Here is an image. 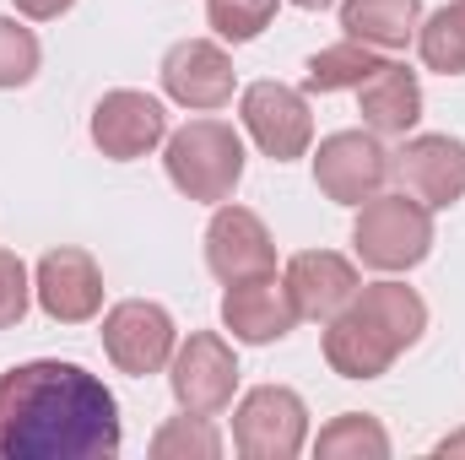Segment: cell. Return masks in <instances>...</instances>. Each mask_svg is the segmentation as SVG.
I'll list each match as a JSON object with an SVG mask.
<instances>
[{
	"instance_id": "obj_22",
	"label": "cell",
	"mask_w": 465,
	"mask_h": 460,
	"mask_svg": "<svg viewBox=\"0 0 465 460\" xmlns=\"http://www.w3.org/2000/svg\"><path fill=\"white\" fill-rule=\"evenodd\" d=\"M314 455H325V460H384L390 455V434H384L379 417H368V412H341L331 428H320Z\"/></svg>"
},
{
	"instance_id": "obj_14",
	"label": "cell",
	"mask_w": 465,
	"mask_h": 460,
	"mask_svg": "<svg viewBox=\"0 0 465 460\" xmlns=\"http://www.w3.org/2000/svg\"><path fill=\"white\" fill-rule=\"evenodd\" d=\"M282 282H287V298H292L298 320H336L357 298V287H362L357 265H351L347 255H336V249H303V255H292L287 271H282Z\"/></svg>"
},
{
	"instance_id": "obj_4",
	"label": "cell",
	"mask_w": 465,
	"mask_h": 460,
	"mask_svg": "<svg viewBox=\"0 0 465 460\" xmlns=\"http://www.w3.org/2000/svg\"><path fill=\"white\" fill-rule=\"evenodd\" d=\"M309 445V406L287 385H260L232 412V450L243 460H292Z\"/></svg>"
},
{
	"instance_id": "obj_10",
	"label": "cell",
	"mask_w": 465,
	"mask_h": 460,
	"mask_svg": "<svg viewBox=\"0 0 465 460\" xmlns=\"http://www.w3.org/2000/svg\"><path fill=\"white\" fill-rule=\"evenodd\" d=\"M390 174L428 212H444V206L465 201V141H455V135H411L401 152H390Z\"/></svg>"
},
{
	"instance_id": "obj_19",
	"label": "cell",
	"mask_w": 465,
	"mask_h": 460,
	"mask_svg": "<svg viewBox=\"0 0 465 460\" xmlns=\"http://www.w3.org/2000/svg\"><path fill=\"white\" fill-rule=\"evenodd\" d=\"M390 342L401 346H417L422 342V331H428V304L406 287V282H368V287H357V298H351Z\"/></svg>"
},
{
	"instance_id": "obj_23",
	"label": "cell",
	"mask_w": 465,
	"mask_h": 460,
	"mask_svg": "<svg viewBox=\"0 0 465 460\" xmlns=\"http://www.w3.org/2000/svg\"><path fill=\"white\" fill-rule=\"evenodd\" d=\"M152 455L157 460H217L223 455V439H217L212 417L184 412V417H173V423H163L152 434Z\"/></svg>"
},
{
	"instance_id": "obj_1",
	"label": "cell",
	"mask_w": 465,
	"mask_h": 460,
	"mask_svg": "<svg viewBox=\"0 0 465 460\" xmlns=\"http://www.w3.org/2000/svg\"><path fill=\"white\" fill-rule=\"evenodd\" d=\"M119 455V401L82 363L33 357L0 374V460Z\"/></svg>"
},
{
	"instance_id": "obj_12",
	"label": "cell",
	"mask_w": 465,
	"mask_h": 460,
	"mask_svg": "<svg viewBox=\"0 0 465 460\" xmlns=\"http://www.w3.org/2000/svg\"><path fill=\"white\" fill-rule=\"evenodd\" d=\"M206 265L217 282H254V276H276V244L265 223L249 206H217L212 228H206Z\"/></svg>"
},
{
	"instance_id": "obj_21",
	"label": "cell",
	"mask_w": 465,
	"mask_h": 460,
	"mask_svg": "<svg viewBox=\"0 0 465 460\" xmlns=\"http://www.w3.org/2000/svg\"><path fill=\"white\" fill-rule=\"evenodd\" d=\"M417 49L422 65L439 76H465V5H439L422 27H417Z\"/></svg>"
},
{
	"instance_id": "obj_30",
	"label": "cell",
	"mask_w": 465,
	"mask_h": 460,
	"mask_svg": "<svg viewBox=\"0 0 465 460\" xmlns=\"http://www.w3.org/2000/svg\"><path fill=\"white\" fill-rule=\"evenodd\" d=\"M460 5H465V0H460Z\"/></svg>"
},
{
	"instance_id": "obj_6",
	"label": "cell",
	"mask_w": 465,
	"mask_h": 460,
	"mask_svg": "<svg viewBox=\"0 0 465 460\" xmlns=\"http://www.w3.org/2000/svg\"><path fill=\"white\" fill-rule=\"evenodd\" d=\"M168 385H173V401L179 412H195V417H217L232 406V390H238V357L217 331H195L184 346H173V363H168Z\"/></svg>"
},
{
	"instance_id": "obj_17",
	"label": "cell",
	"mask_w": 465,
	"mask_h": 460,
	"mask_svg": "<svg viewBox=\"0 0 465 460\" xmlns=\"http://www.w3.org/2000/svg\"><path fill=\"white\" fill-rule=\"evenodd\" d=\"M357 115H362V125H368L373 135H406V130L422 119V82H417L406 65L384 60V65L357 87Z\"/></svg>"
},
{
	"instance_id": "obj_5",
	"label": "cell",
	"mask_w": 465,
	"mask_h": 460,
	"mask_svg": "<svg viewBox=\"0 0 465 460\" xmlns=\"http://www.w3.org/2000/svg\"><path fill=\"white\" fill-rule=\"evenodd\" d=\"M173 346H179L173 315L163 304H152V298H124V304H114L104 315V352L130 379L163 374L173 363Z\"/></svg>"
},
{
	"instance_id": "obj_25",
	"label": "cell",
	"mask_w": 465,
	"mask_h": 460,
	"mask_svg": "<svg viewBox=\"0 0 465 460\" xmlns=\"http://www.w3.org/2000/svg\"><path fill=\"white\" fill-rule=\"evenodd\" d=\"M38 60H44V49H38L33 27H22L16 16H0V87H27L38 76Z\"/></svg>"
},
{
	"instance_id": "obj_9",
	"label": "cell",
	"mask_w": 465,
	"mask_h": 460,
	"mask_svg": "<svg viewBox=\"0 0 465 460\" xmlns=\"http://www.w3.org/2000/svg\"><path fill=\"white\" fill-rule=\"evenodd\" d=\"M168 141V109L152 98V93H135V87H114L98 98L93 109V146L114 163H135L146 152H157Z\"/></svg>"
},
{
	"instance_id": "obj_29",
	"label": "cell",
	"mask_w": 465,
	"mask_h": 460,
	"mask_svg": "<svg viewBox=\"0 0 465 460\" xmlns=\"http://www.w3.org/2000/svg\"><path fill=\"white\" fill-rule=\"evenodd\" d=\"M292 5H303V11H325L331 0H292Z\"/></svg>"
},
{
	"instance_id": "obj_7",
	"label": "cell",
	"mask_w": 465,
	"mask_h": 460,
	"mask_svg": "<svg viewBox=\"0 0 465 460\" xmlns=\"http://www.w3.org/2000/svg\"><path fill=\"white\" fill-rule=\"evenodd\" d=\"M390 179V152L379 146L373 130H336L314 152V185L336 206H362L384 190Z\"/></svg>"
},
{
	"instance_id": "obj_2",
	"label": "cell",
	"mask_w": 465,
	"mask_h": 460,
	"mask_svg": "<svg viewBox=\"0 0 465 460\" xmlns=\"http://www.w3.org/2000/svg\"><path fill=\"white\" fill-rule=\"evenodd\" d=\"M163 168H168V179H173L179 195L223 206V201H232V190L243 179V141L223 119H190L184 130L168 135Z\"/></svg>"
},
{
	"instance_id": "obj_28",
	"label": "cell",
	"mask_w": 465,
	"mask_h": 460,
	"mask_svg": "<svg viewBox=\"0 0 465 460\" xmlns=\"http://www.w3.org/2000/svg\"><path fill=\"white\" fill-rule=\"evenodd\" d=\"M460 455H465V428H460V434H450V439L439 445V460H460Z\"/></svg>"
},
{
	"instance_id": "obj_3",
	"label": "cell",
	"mask_w": 465,
	"mask_h": 460,
	"mask_svg": "<svg viewBox=\"0 0 465 460\" xmlns=\"http://www.w3.org/2000/svg\"><path fill=\"white\" fill-rule=\"evenodd\" d=\"M351 249H357V260L362 265H373V271H411V265H422L428 260V249H433V212L417 201V195H373V201H362V212H357V228H351Z\"/></svg>"
},
{
	"instance_id": "obj_15",
	"label": "cell",
	"mask_w": 465,
	"mask_h": 460,
	"mask_svg": "<svg viewBox=\"0 0 465 460\" xmlns=\"http://www.w3.org/2000/svg\"><path fill=\"white\" fill-rule=\"evenodd\" d=\"M223 325L232 331V342L243 346H271L298 325V309L287 298V282L276 276H254V282H232L223 293Z\"/></svg>"
},
{
	"instance_id": "obj_13",
	"label": "cell",
	"mask_w": 465,
	"mask_h": 460,
	"mask_svg": "<svg viewBox=\"0 0 465 460\" xmlns=\"http://www.w3.org/2000/svg\"><path fill=\"white\" fill-rule=\"evenodd\" d=\"M163 93L195 115H212L232 104V60L212 38H179L163 55Z\"/></svg>"
},
{
	"instance_id": "obj_27",
	"label": "cell",
	"mask_w": 465,
	"mask_h": 460,
	"mask_svg": "<svg viewBox=\"0 0 465 460\" xmlns=\"http://www.w3.org/2000/svg\"><path fill=\"white\" fill-rule=\"evenodd\" d=\"M76 0H16V11L22 16H33V22H54V16H65Z\"/></svg>"
},
{
	"instance_id": "obj_8",
	"label": "cell",
	"mask_w": 465,
	"mask_h": 460,
	"mask_svg": "<svg viewBox=\"0 0 465 460\" xmlns=\"http://www.w3.org/2000/svg\"><path fill=\"white\" fill-rule=\"evenodd\" d=\"M238 115L243 130L254 135V146L271 157V163H292L309 152L314 141V115H309V98L282 87V82H249L243 98H238Z\"/></svg>"
},
{
	"instance_id": "obj_11",
	"label": "cell",
	"mask_w": 465,
	"mask_h": 460,
	"mask_svg": "<svg viewBox=\"0 0 465 460\" xmlns=\"http://www.w3.org/2000/svg\"><path fill=\"white\" fill-rule=\"evenodd\" d=\"M33 298L49 320L82 325L104 309V271L87 249H49L33 271Z\"/></svg>"
},
{
	"instance_id": "obj_18",
	"label": "cell",
	"mask_w": 465,
	"mask_h": 460,
	"mask_svg": "<svg viewBox=\"0 0 465 460\" xmlns=\"http://www.w3.org/2000/svg\"><path fill=\"white\" fill-rule=\"evenodd\" d=\"M341 27L357 44L406 49L422 27V0H341Z\"/></svg>"
},
{
	"instance_id": "obj_26",
	"label": "cell",
	"mask_w": 465,
	"mask_h": 460,
	"mask_svg": "<svg viewBox=\"0 0 465 460\" xmlns=\"http://www.w3.org/2000/svg\"><path fill=\"white\" fill-rule=\"evenodd\" d=\"M27 304H33V282H27V265H22L11 249H0V331L22 325Z\"/></svg>"
},
{
	"instance_id": "obj_20",
	"label": "cell",
	"mask_w": 465,
	"mask_h": 460,
	"mask_svg": "<svg viewBox=\"0 0 465 460\" xmlns=\"http://www.w3.org/2000/svg\"><path fill=\"white\" fill-rule=\"evenodd\" d=\"M384 65V55L373 49V44H357V38H347V44H331V49H320V55H309V93H357L373 71Z\"/></svg>"
},
{
	"instance_id": "obj_24",
	"label": "cell",
	"mask_w": 465,
	"mask_h": 460,
	"mask_svg": "<svg viewBox=\"0 0 465 460\" xmlns=\"http://www.w3.org/2000/svg\"><path fill=\"white\" fill-rule=\"evenodd\" d=\"M282 0H206V22L228 38V44H249L271 27Z\"/></svg>"
},
{
	"instance_id": "obj_16",
	"label": "cell",
	"mask_w": 465,
	"mask_h": 460,
	"mask_svg": "<svg viewBox=\"0 0 465 460\" xmlns=\"http://www.w3.org/2000/svg\"><path fill=\"white\" fill-rule=\"evenodd\" d=\"M395 357H401V346L390 342L357 304H347L336 320H325V363L341 379H379V374H390Z\"/></svg>"
}]
</instances>
